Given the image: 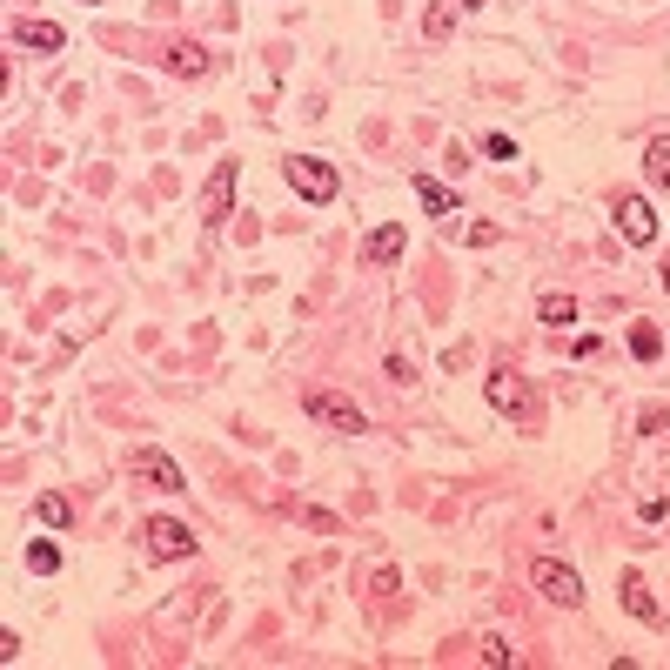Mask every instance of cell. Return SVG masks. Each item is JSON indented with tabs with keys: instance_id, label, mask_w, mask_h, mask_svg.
Returning <instances> with one entry per match:
<instances>
[{
	"instance_id": "1",
	"label": "cell",
	"mask_w": 670,
	"mask_h": 670,
	"mask_svg": "<svg viewBox=\"0 0 670 670\" xmlns=\"http://www.w3.org/2000/svg\"><path fill=\"white\" fill-rule=\"evenodd\" d=\"M141 543H148V557H168V563H181V557L201 550L195 530H188L181 516H148V523H141Z\"/></svg>"
},
{
	"instance_id": "2",
	"label": "cell",
	"mask_w": 670,
	"mask_h": 670,
	"mask_svg": "<svg viewBox=\"0 0 670 670\" xmlns=\"http://www.w3.org/2000/svg\"><path fill=\"white\" fill-rule=\"evenodd\" d=\"M235 175H242V161H215V175H208V188H201V222L222 228L228 208H235Z\"/></svg>"
},
{
	"instance_id": "3",
	"label": "cell",
	"mask_w": 670,
	"mask_h": 670,
	"mask_svg": "<svg viewBox=\"0 0 670 670\" xmlns=\"http://www.w3.org/2000/svg\"><path fill=\"white\" fill-rule=\"evenodd\" d=\"M530 583H536V590H543L550 603H563V610H577V603H583V577H577V570H563L557 557H536Z\"/></svg>"
},
{
	"instance_id": "4",
	"label": "cell",
	"mask_w": 670,
	"mask_h": 670,
	"mask_svg": "<svg viewBox=\"0 0 670 670\" xmlns=\"http://www.w3.org/2000/svg\"><path fill=\"white\" fill-rule=\"evenodd\" d=\"M282 168H289V188H295V195H309V201H335V168H329V161H315V155H289Z\"/></svg>"
},
{
	"instance_id": "5",
	"label": "cell",
	"mask_w": 670,
	"mask_h": 670,
	"mask_svg": "<svg viewBox=\"0 0 670 670\" xmlns=\"http://www.w3.org/2000/svg\"><path fill=\"white\" fill-rule=\"evenodd\" d=\"M309 416L315 423H329V429H342V436H362V409L349 396H335V389H309Z\"/></svg>"
},
{
	"instance_id": "6",
	"label": "cell",
	"mask_w": 670,
	"mask_h": 670,
	"mask_svg": "<svg viewBox=\"0 0 670 670\" xmlns=\"http://www.w3.org/2000/svg\"><path fill=\"white\" fill-rule=\"evenodd\" d=\"M128 463H134V476H141V483H155V490H168V496L188 490V476H181V463L168 456V449H134Z\"/></svg>"
},
{
	"instance_id": "7",
	"label": "cell",
	"mask_w": 670,
	"mask_h": 670,
	"mask_svg": "<svg viewBox=\"0 0 670 670\" xmlns=\"http://www.w3.org/2000/svg\"><path fill=\"white\" fill-rule=\"evenodd\" d=\"M617 235H624L630 248H650V242H657V215H650V201H637V195L617 201Z\"/></svg>"
},
{
	"instance_id": "8",
	"label": "cell",
	"mask_w": 670,
	"mask_h": 670,
	"mask_svg": "<svg viewBox=\"0 0 670 670\" xmlns=\"http://www.w3.org/2000/svg\"><path fill=\"white\" fill-rule=\"evenodd\" d=\"M483 389H490V402L503 409V416H523V409H530V389H523V376H516V369H496Z\"/></svg>"
},
{
	"instance_id": "9",
	"label": "cell",
	"mask_w": 670,
	"mask_h": 670,
	"mask_svg": "<svg viewBox=\"0 0 670 670\" xmlns=\"http://www.w3.org/2000/svg\"><path fill=\"white\" fill-rule=\"evenodd\" d=\"M14 41L21 47H34V54H61L67 47V34L54 21H14Z\"/></svg>"
},
{
	"instance_id": "10",
	"label": "cell",
	"mask_w": 670,
	"mask_h": 670,
	"mask_svg": "<svg viewBox=\"0 0 670 670\" xmlns=\"http://www.w3.org/2000/svg\"><path fill=\"white\" fill-rule=\"evenodd\" d=\"M402 248H409V235H402L396 222H382L376 235H369V248H362V255H369L376 268H389V262H402Z\"/></svg>"
},
{
	"instance_id": "11",
	"label": "cell",
	"mask_w": 670,
	"mask_h": 670,
	"mask_svg": "<svg viewBox=\"0 0 670 670\" xmlns=\"http://www.w3.org/2000/svg\"><path fill=\"white\" fill-rule=\"evenodd\" d=\"M624 610L637 617V624H664V610H657V597H650L637 577H624Z\"/></svg>"
},
{
	"instance_id": "12",
	"label": "cell",
	"mask_w": 670,
	"mask_h": 670,
	"mask_svg": "<svg viewBox=\"0 0 670 670\" xmlns=\"http://www.w3.org/2000/svg\"><path fill=\"white\" fill-rule=\"evenodd\" d=\"M34 523L67 530V523H74V503H67V496H54V490H41V496H34Z\"/></svg>"
},
{
	"instance_id": "13",
	"label": "cell",
	"mask_w": 670,
	"mask_h": 670,
	"mask_svg": "<svg viewBox=\"0 0 670 670\" xmlns=\"http://www.w3.org/2000/svg\"><path fill=\"white\" fill-rule=\"evenodd\" d=\"M416 201H423L429 215H456V195H449L436 175H416Z\"/></svg>"
},
{
	"instance_id": "14",
	"label": "cell",
	"mask_w": 670,
	"mask_h": 670,
	"mask_svg": "<svg viewBox=\"0 0 670 670\" xmlns=\"http://www.w3.org/2000/svg\"><path fill=\"white\" fill-rule=\"evenodd\" d=\"M456 14H463V0H436V7L423 14V34H429V41H449V27H456Z\"/></svg>"
},
{
	"instance_id": "15",
	"label": "cell",
	"mask_w": 670,
	"mask_h": 670,
	"mask_svg": "<svg viewBox=\"0 0 670 670\" xmlns=\"http://www.w3.org/2000/svg\"><path fill=\"white\" fill-rule=\"evenodd\" d=\"M644 175L657 181V188H670V134H657V141L644 148Z\"/></svg>"
},
{
	"instance_id": "16",
	"label": "cell",
	"mask_w": 670,
	"mask_h": 670,
	"mask_svg": "<svg viewBox=\"0 0 670 670\" xmlns=\"http://www.w3.org/2000/svg\"><path fill=\"white\" fill-rule=\"evenodd\" d=\"M536 315H543V322H557V329H563V322H577V295L550 289V295H543V302H536Z\"/></svg>"
},
{
	"instance_id": "17",
	"label": "cell",
	"mask_w": 670,
	"mask_h": 670,
	"mask_svg": "<svg viewBox=\"0 0 670 670\" xmlns=\"http://www.w3.org/2000/svg\"><path fill=\"white\" fill-rule=\"evenodd\" d=\"M27 570H34V577H54V570H61V550H54L47 536H34V543H27Z\"/></svg>"
},
{
	"instance_id": "18",
	"label": "cell",
	"mask_w": 670,
	"mask_h": 670,
	"mask_svg": "<svg viewBox=\"0 0 670 670\" xmlns=\"http://www.w3.org/2000/svg\"><path fill=\"white\" fill-rule=\"evenodd\" d=\"M630 356H637V362H657V356H664V335L650 329V322H637V329H630Z\"/></svg>"
},
{
	"instance_id": "19",
	"label": "cell",
	"mask_w": 670,
	"mask_h": 670,
	"mask_svg": "<svg viewBox=\"0 0 670 670\" xmlns=\"http://www.w3.org/2000/svg\"><path fill=\"white\" fill-rule=\"evenodd\" d=\"M201 67H208V61H201V47H168V74H181V81H195Z\"/></svg>"
},
{
	"instance_id": "20",
	"label": "cell",
	"mask_w": 670,
	"mask_h": 670,
	"mask_svg": "<svg viewBox=\"0 0 670 670\" xmlns=\"http://www.w3.org/2000/svg\"><path fill=\"white\" fill-rule=\"evenodd\" d=\"M483 664H490V670H510V664H516V650L503 644V637H483Z\"/></svg>"
},
{
	"instance_id": "21",
	"label": "cell",
	"mask_w": 670,
	"mask_h": 670,
	"mask_svg": "<svg viewBox=\"0 0 670 670\" xmlns=\"http://www.w3.org/2000/svg\"><path fill=\"white\" fill-rule=\"evenodd\" d=\"M483 148H490L496 161H516V141H510V134H490V141H483Z\"/></svg>"
},
{
	"instance_id": "22",
	"label": "cell",
	"mask_w": 670,
	"mask_h": 670,
	"mask_svg": "<svg viewBox=\"0 0 670 670\" xmlns=\"http://www.w3.org/2000/svg\"><path fill=\"white\" fill-rule=\"evenodd\" d=\"M389 382H416V362H409V356H389Z\"/></svg>"
},
{
	"instance_id": "23",
	"label": "cell",
	"mask_w": 670,
	"mask_h": 670,
	"mask_svg": "<svg viewBox=\"0 0 670 670\" xmlns=\"http://www.w3.org/2000/svg\"><path fill=\"white\" fill-rule=\"evenodd\" d=\"M463 7H483V0H463Z\"/></svg>"
}]
</instances>
